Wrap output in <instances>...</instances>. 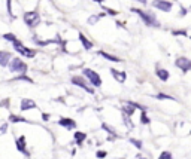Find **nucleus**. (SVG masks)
I'll return each mask as SVG.
<instances>
[{"instance_id":"nucleus-29","label":"nucleus","mask_w":191,"mask_h":159,"mask_svg":"<svg viewBox=\"0 0 191 159\" xmlns=\"http://www.w3.org/2000/svg\"><path fill=\"white\" fill-rule=\"evenodd\" d=\"M106 155H108V153H106V152H105V150H100V152H97V158H99V159L106 158Z\"/></svg>"},{"instance_id":"nucleus-25","label":"nucleus","mask_w":191,"mask_h":159,"mask_svg":"<svg viewBox=\"0 0 191 159\" xmlns=\"http://www.w3.org/2000/svg\"><path fill=\"white\" fill-rule=\"evenodd\" d=\"M158 159H173L170 152H161V155L158 156Z\"/></svg>"},{"instance_id":"nucleus-31","label":"nucleus","mask_w":191,"mask_h":159,"mask_svg":"<svg viewBox=\"0 0 191 159\" xmlns=\"http://www.w3.org/2000/svg\"><path fill=\"white\" fill-rule=\"evenodd\" d=\"M105 10H106V12H108L109 15H114V17H115L116 14H118V12H116V10H114V9H109V8H105Z\"/></svg>"},{"instance_id":"nucleus-10","label":"nucleus","mask_w":191,"mask_h":159,"mask_svg":"<svg viewBox=\"0 0 191 159\" xmlns=\"http://www.w3.org/2000/svg\"><path fill=\"white\" fill-rule=\"evenodd\" d=\"M11 59H12V55H11L9 52L0 51V66H2V67H6V66H9Z\"/></svg>"},{"instance_id":"nucleus-33","label":"nucleus","mask_w":191,"mask_h":159,"mask_svg":"<svg viewBox=\"0 0 191 159\" xmlns=\"http://www.w3.org/2000/svg\"><path fill=\"white\" fill-rule=\"evenodd\" d=\"M11 2H12V0H8V2H6V5H8V12H9V15L12 17V9H11Z\"/></svg>"},{"instance_id":"nucleus-14","label":"nucleus","mask_w":191,"mask_h":159,"mask_svg":"<svg viewBox=\"0 0 191 159\" xmlns=\"http://www.w3.org/2000/svg\"><path fill=\"white\" fill-rule=\"evenodd\" d=\"M79 40H81V43L84 45V48H85L87 51H90L93 48V42H90V40H88L82 33H79Z\"/></svg>"},{"instance_id":"nucleus-7","label":"nucleus","mask_w":191,"mask_h":159,"mask_svg":"<svg viewBox=\"0 0 191 159\" xmlns=\"http://www.w3.org/2000/svg\"><path fill=\"white\" fill-rule=\"evenodd\" d=\"M175 64H176V67L181 68L184 73H187V71H190L191 70V59H188V58L181 57V58H178L176 61H175Z\"/></svg>"},{"instance_id":"nucleus-9","label":"nucleus","mask_w":191,"mask_h":159,"mask_svg":"<svg viewBox=\"0 0 191 159\" xmlns=\"http://www.w3.org/2000/svg\"><path fill=\"white\" fill-rule=\"evenodd\" d=\"M58 125L64 126L67 129H73V128H76V122L72 120V119H69V117H61V119L58 120Z\"/></svg>"},{"instance_id":"nucleus-27","label":"nucleus","mask_w":191,"mask_h":159,"mask_svg":"<svg viewBox=\"0 0 191 159\" xmlns=\"http://www.w3.org/2000/svg\"><path fill=\"white\" fill-rule=\"evenodd\" d=\"M123 116H124V124L125 125L128 126V128H133V124L130 122V116H127V115H124V113H123Z\"/></svg>"},{"instance_id":"nucleus-38","label":"nucleus","mask_w":191,"mask_h":159,"mask_svg":"<svg viewBox=\"0 0 191 159\" xmlns=\"http://www.w3.org/2000/svg\"><path fill=\"white\" fill-rule=\"evenodd\" d=\"M190 134H191V131H190Z\"/></svg>"},{"instance_id":"nucleus-1","label":"nucleus","mask_w":191,"mask_h":159,"mask_svg":"<svg viewBox=\"0 0 191 159\" xmlns=\"http://www.w3.org/2000/svg\"><path fill=\"white\" fill-rule=\"evenodd\" d=\"M8 67L11 68V71H14V73H25L27 64H25L24 61H21L20 58H12Z\"/></svg>"},{"instance_id":"nucleus-37","label":"nucleus","mask_w":191,"mask_h":159,"mask_svg":"<svg viewBox=\"0 0 191 159\" xmlns=\"http://www.w3.org/2000/svg\"><path fill=\"white\" fill-rule=\"evenodd\" d=\"M93 2H97V3H102L103 0H93Z\"/></svg>"},{"instance_id":"nucleus-23","label":"nucleus","mask_w":191,"mask_h":159,"mask_svg":"<svg viewBox=\"0 0 191 159\" xmlns=\"http://www.w3.org/2000/svg\"><path fill=\"white\" fill-rule=\"evenodd\" d=\"M141 122L143 124V125H148V124H150V117L146 116V112H142V115H141Z\"/></svg>"},{"instance_id":"nucleus-26","label":"nucleus","mask_w":191,"mask_h":159,"mask_svg":"<svg viewBox=\"0 0 191 159\" xmlns=\"http://www.w3.org/2000/svg\"><path fill=\"white\" fill-rule=\"evenodd\" d=\"M130 143H132L133 146H136L137 149H142V141H141V140H136V138H130Z\"/></svg>"},{"instance_id":"nucleus-24","label":"nucleus","mask_w":191,"mask_h":159,"mask_svg":"<svg viewBox=\"0 0 191 159\" xmlns=\"http://www.w3.org/2000/svg\"><path fill=\"white\" fill-rule=\"evenodd\" d=\"M102 128L105 129V131H108L109 134H112V135H115V129L112 128V126H109L108 124H102Z\"/></svg>"},{"instance_id":"nucleus-3","label":"nucleus","mask_w":191,"mask_h":159,"mask_svg":"<svg viewBox=\"0 0 191 159\" xmlns=\"http://www.w3.org/2000/svg\"><path fill=\"white\" fill-rule=\"evenodd\" d=\"M84 76L85 77H88L90 79V82H91L93 86H96V88H99L100 85H102V77H100L94 70H91V68H84Z\"/></svg>"},{"instance_id":"nucleus-30","label":"nucleus","mask_w":191,"mask_h":159,"mask_svg":"<svg viewBox=\"0 0 191 159\" xmlns=\"http://www.w3.org/2000/svg\"><path fill=\"white\" fill-rule=\"evenodd\" d=\"M8 131V124H3V125L0 126V134H5Z\"/></svg>"},{"instance_id":"nucleus-4","label":"nucleus","mask_w":191,"mask_h":159,"mask_svg":"<svg viewBox=\"0 0 191 159\" xmlns=\"http://www.w3.org/2000/svg\"><path fill=\"white\" fill-rule=\"evenodd\" d=\"M24 22L28 27H36V25L41 22V15L37 12H25L24 14Z\"/></svg>"},{"instance_id":"nucleus-17","label":"nucleus","mask_w":191,"mask_h":159,"mask_svg":"<svg viewBox=\"0 0 191 159\" xmlns=\"http://www.w3.org/2000/svg\"><path fill=\"white\" fill-rule=\"evenodd\" d=\"M85 138H87L85 132H81V131H76V132H75V143L78 144V146H81Z\"/></svg>"},{"instance_id":"nucleus-2","label":"nucleus","mask_w":191,"mask_h":159,"mask_svg":"<svg viewBox=\"0 0 191 159\" xmlns=\"http://www.w3.org/2000/svg\"><path fill=\"white\" fill-rule=\"evenodd\" d=\"M14 48H15V51H17L18 54L24 55V57H27V58H32V57H34V55H36V49L25 48L24 45H23L21 42H18V40H15V42H14Z\"/></svg>"},{"instance_id":"nucleus-16","label":"nucleus","mask_w":191,"mask_h":159,"mask_svg":"<svg viewBox=\"0 0 191 159\" xmlns=\"http://www.w3.org/2000/svg\"><path fill=\"white\" fill-rule=\"evenodd\" d=\"M157 76H158V79H161L163 82H166V80H169V71L167 70H164V68H158L157 70Z\"/></svg>"},{"instance_id":"nucleus-21","label":"nucleus","mask_w":191,"mask_h":159,"mask_svg":"<svg viewBox=\"0 0 191 159\" xmlns=\"http://www.w3.org/2000/svg\"><path fill=\"white\" fill-rule=\"evenodd\" d=\"M9 120H11V122H28L27 119L20 117V116H15V115H11V116H9Z\"/></svg>"},{"instance_id":"nucleus-22","label":"nucleus","mask_w":191,"mask_h":159,"mask_svg":"<svg viewBox=\"0 0 191 159\" xmlns=\"http://www.w3.org/2000/svg\"><path fill=\"white\" fill-rule=\"evenodd\" d=\"M3 39L5 40H8V42H15L17 40V37H15V34H12V33H6V34H3Z\"/></svg>"},{"instance_id":"nucleus-36","label":"nucleus","mask_w":191,"mask_h":159,"mask_svg":"<svg viewBox=\"0 0 191 159\" xmlns=\"http://www.w3.org/2000/svg\"><path fill=\"white\" fill-rule=\"evenodd\" d=\"M136 2H139V3H143V5L146 3V0H136Z\"/></svg>"},{"instance_id":"nucleus-11","label":"nucleus","mask_w":191,"mask_h":159,"mask_svg":"<svg viewBox=\"0 0 191 159\" xmlns=\"http://www.w3.org/2000/svg\"><path fill=\"white\" fill-rule=\"evenodd\" d=\"M111 73H112V76L115 77L119 84H124L125 79H127V75H125L124 71H119V70H115V68H111Z\"/></svg>"},{"instance_id":"nucleus-32","label":"nucleus","mask_w":191,"mask_h":159,"mask_svg":"<svg viewBox=\"0 0 191 159\" xmlns=\"http://www.w3.org/2000/svg\"><path fill=\"white\" fill-rule=\"evenodd\" d=\"M18 80H27V82H32V79H28V77H27V76H20V77H18Z\"/></svg>"},{"instance_id":"nucleus-8","label":"nucleus","mask_w":191,"mask_h":159,"mask_svg":"<svg viewBox=\"0 0 191 159\" xmlns=\"http://www.w3.org/2000/svg\"><path fill=\"white\" fill-rule=\"evenodd\" d=\"M152 6L160 9V10H163V12H170L172 10V3L167 2V0H155L152 3Z\"/></svg>"},{"instance_id":"nucleus-35","label":"nucleus","mask_w":191,"mask_h":159,"mask_svg":"<svg viewBox=\"0 0 191 159\" xmlns=\"http://www.w3.org/2000/svg\"><path fill=\"white\" fill-rule=\"evenodd\" d=\"M181 15H182V17L184 15H187V9H182V10H181Z\"/></svg>"},{"instance_id":"nucleus-12","label":"nucleus","mask_w":191,"mask_h":159,"mask_svg":"<svg viewBox=\"0 0 191 159\" xmlns=\"http://www.w3.org/2000/svg\"><path fill=\"white\" fill-rule=\"evenodd\" d=\"M36 107V103L33 100H30V98H24V100H21V110L25 112V110H32Z\"/></svg>"},{"instance_id":"nucleus-13","label":"nucleus","mask_w":191,"mask_h":159,"mask_svg":"<svg viewBox=\"0 0 191 159\" xmlns=\"http://www.w3.org/2000/svg\"><path fill=\"white\" fill-rule=\"evenodd\" d=\"M17 149L21 153H25V156H28V152L25 150V137L23 135V137H20L17 140Z\"/></svg>"},{"instance_id":"nucleus-18","label":"nucleus","mask_w":191,"mask_h":159,"mask_svg":"<svg viewBox=\"0 0 191 159\" xmlns=\"http://www.w3.org/2000/svg\"><path fill=\"white\" fill-rule=\"evenodd\" d=\"M123 113H124V115H127V116H132V115L134 113V107L132 106V104L125 103V106L123 107Z\"/></svg>"},{"instance_id":"nucleus-20","label":"nucleus","mask_w":191,"mask_h":159,"mask_svg":"<svg viewBox=\"0 0 191 159\" xmlns=\"http://www.w3.org/2000/svg\"><path fill=\"white\" fill-rule=\"evenodd\" d=\"M103 15H105V14H100V15H93V17H90V18H88V24H90V25H94L100 19V18L103 17Z\"/></svg>"},{"instance_id":"nucleus-34","label":"nucleus","mask_w":191,"mask_h":159,"mask_svg":"<svg viewBox=\"0 0 191 159\" xmlns=\"http://www.w3.org/2000/svg\"><path fill=\"white\" fill-rule=\"evenodd\" d=\"M42 119H43V120H50V115H46V113H42Z\"/></svg>"},{"instance_id":"nucleus-5","label":"nucleus","mask_w":191,"mask_h":159,"mask_svg":"<svg viewBox=\"0 0 191 159\" xmlns=\"http://www.w3.org/2000/svg\"><path fill=\"white\" fill-rule=\"evenodd\" d=\"M132 12L137 14V15H139V17L145 21V24H146V25H158L157 21H155V18L152 17V15H150L148 12H143V10H141V9H136V8L132 9Z\"/></svg>"},{"instance_id":"nucleus-15","label":"nucleus","mask_w":191,"mask_h":159,"mask_svg":"<svg viewBox=\"0 0 191 159\" xmlns=\"http://www.w3.org/2000/svg\"><path fill=\"white\" fill-rule=\"evenodd\" d=\"M100 55L103 57V58H106V59H109V61H112V63H119L121 59L118 58V57H115V55H111V54H108V52H105V51H100L99 52Z\"/></svg>"},{"instance_id":"nucleus-19","label":"nucleus","mask_w":191,"mask_h":159,"mask_svg":"<svg viewBox=\"0 0 191 159\" xmlns=\"http://www.w3.org/2000/svg\"><path fill=\"white\" fill-rule=\"evenodd\" d=\"M155 98H157V100H173V101H176V98H175V97H172V95H167V94H163V92L157 94V95H155Z\"/></svg>"},{"instance_id":"nucleus-39","label":"nucleus","mask_w":191,"mask_h":159,"mask_svg":"<svg viewBox=\"0 0 191 159\" xmlns=\"http://www.w3.org/2000/svg\"><path fill=\"white\" fill-rule=\"evenodd\" d=\"M190 39H191V37H190Z\"/></svg>"},{"instance_id":"nucleus-28","label":"nucleus","mask_w":191,"mask_h":159,"mask_svg":"<svg viewBox=\"0 0 191 159\" xmlns=\"http://www.w3.org/2000/svg\"><path fill=\"white\" fill-rule=\"evenodd\" d=\"M173 36H185L187 37V31L185 30H176V31H173Z\"/></svg>"},{"instance_id":"nucleus-6","label":"nucleus","mask_w":191,"mask_h":159,"mask_svg":"<svg viewBox=\"0 0 191 159\" xmlns=\"http://www.w3.org/2000/svg\"><path fill=\"white\" fill-rule=\"evenodd\" d=\"M72 84L76 85V86H79V88H82V89H85L87 92H90V94H93V88H90L88 85H87V82L84 80V77H81V76H73L72 77Z\"/></svg>"}]
</instances>
